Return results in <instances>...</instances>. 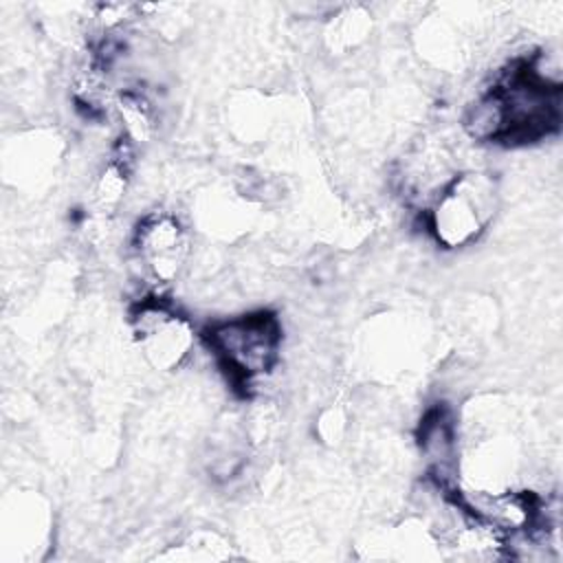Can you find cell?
Returning <instances> with one entry per match:
<instances>
[{"label":"cell","mask_w":563,"mask_h":563,"mask_svg":"<svg viewBox=\"0 0 563 563\" xmlns=\"http://www.w3.org/2000/svg\"><path fill=\"white\" fill-rule=\"evenodd\" d=\"M418 444L438 475H449L455 464L457 429L451 411L444 405L431 407L418 427Z\"/></svg>","instance_id":"6"},{"label":"cell","mask_w":563,"mask_h":563,"mask_svg":"<svg viewBox=\"0 0 563 563\" xmlns=\"http://www.w3.org/2000/svg\"><path fill=\"white\" fill-rule=\"evenodd\" d=\"M497 183L486 172L453 174L433 196L427 211L429 233L444 249L475 242L497 211Z\"/></svg>","instance_id":"3"},{"label":"cell","mask_w":563,"mask_h":563,"mask_svg":"<svg viewBox=\"0 0 563 563\" xmlns=\"http://www.w3.org/2000/svg\"><path fill=\"white\" fill-rule=\"evenodd\" d=\"M202 339L229 383L249 394L279 361L282 323L273 310H255L205 328Z\"/></svg>","instance_id":"2"},{"label":"cell","mask_w":563,"mask_h":563,"mask_svg":"<svg viewBox=\"0 0 563 563\" xmlns=\"http://www.w3.org/2000/svg\"><path fill=\"white\" fill-rule=\"evenodd\" d=\"M134 253L152 282H176L189 257V233L172 211H150L134 229Z\"/></svg>","instance_id":"5"},{"label":"cell","mask_w":563,"mask_h":563,"mask_svg":"<svg viewBox=\"0 0 563 563\" xmlns=\"http://www.w3.org/2000/svg\"><path fill=\"white\" fill-rule=\"evenodd\" d=\"M130 323L143 358L158 372L180 367L194 347L191 321L161 297H145L134 303Z\"/></svg>","instance_id":"4"},{"label":"cell","mask_w":563,"mask_h":563,"mask_svg":"<svg viewBox=\"0 0 563 563\" xmlns=\"http://www.w3.org/2000/svg\"><path fill=\"white\" fill-rule=\"evenodd\" d=\"M134 143L121 132L119 141L114 143L108 163L101 167L95 187H92V205L99 213H112L121 200L125 198L130 172H132V156Z\"/></svg>","instance_id":"7"},{"label":"cell","mask_w":563,"mask_h":563,"mask_svg":"<svg viewBox=\"0 0 563 563\" xmlns=\"http://www.w3.org/2000/svg\"><path fill=\"white\" fill-rule=\"evenodd\" d=\"M539 57H519L464 112V130L482 143L526 145L559 130L561 86L543 75Z\"/></svg>","instance_id":"1"},{"label":"cell","mask_w":563,"mask_h":563,"mask_svg":"<svg viewBox=\"0 0 563 563\" xmlns=\"http://www.w3.org/2000/svg\"><path fill=\"white\" fill-rule=\"evenodd\" d=\"M117 110L123 121V134L132 143H143L154 134L156 114L150 99L134 88H125L117 97Z\"/></svg>","instance_id":"8"}]
</instances>
